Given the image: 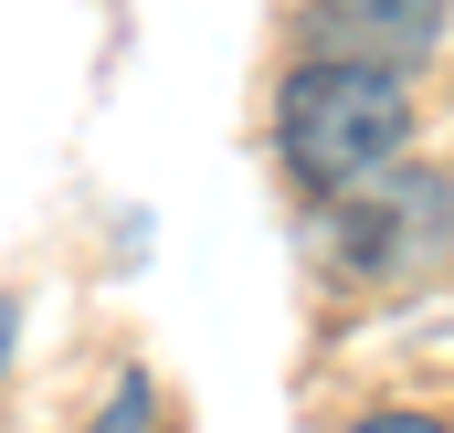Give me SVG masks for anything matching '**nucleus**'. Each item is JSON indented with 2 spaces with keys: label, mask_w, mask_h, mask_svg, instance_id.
<instances>
[{
  "label": "nucleus",
  "mask_w": 454,
  "mask_h": 433,
  "mask_svg": "<svg viewBox=\"0 0 454 433\" xmlns=\"http://www.w3.org/2000/svg\"><path fill=\"white\" fill-rule=\"evenodd\" d=\"M412 148V85L402 75H370V64H317L296 53L275 75V159L296 191L317 201H348L359 180L402 169Z\"/></svg>",
  "instance_id": "f257e3e1"
},
{
  "label": "nucleus",
  "mask_w": 454,
  "mask_h": 433,
  "mask_svg": "<svg viewBox=\"0 0 454 433\" xmlns=\"http://www.w3.org/2000/svg\"><path fill=\"white\" fill-rule=\"evenodd\" d=\"M454 254V169H380L348 201H328V264L348 286H402Z\"/></svg>",
  "instance_id": "f03ea898"
},
{
  "label": "nucleus",
  "mask_w": 454,
  "mask_h": 433,
  "mask_svg": "<svg viewBox=\"0 0 454 433\" xmlns=\"http://www.w3.org/2000/svg\"><path fill=\"white\" fill-rule=\"evenodd\" d=\"M444 43V0H307V53L317 64H370V75H412Z\"/></svg>",
  "instance_id": "7ed1b4c3"
},
{
  "label": "nucleus",
  "mask_w": 454,
  "mask_h": 433,
  "mask_svg": "<svg viewBox=\"0 0 454 433\" xmlns=\"http://www.w3.org/2000/svg\"><path fill=\"white\" fill-rule=\"evenodd\" d=\"M148 423H159V381L127 370V381L106 391V413H96V433H148Z\"/></svg>",
  "instance_id": "20e7f679"
},
{
  "label": "nucleus",
  "mask_w": 454,
  "mask_h": 433,
  "mask_svg": "<svg viewBox=\"0 0 454 433\" xmlns=\"http://www.w3.org/2000/svg\"><path fill=\"white\" fill-rule=\"evenodd\" d=\"M348 433H454V423H434V413H359Z\"/></svg>",
  "instance_id": "39448f33"
},
{
  "label": "nucleus",
  "mask_w": 454,
  "mask_h": 433,
  "mask_svg": "<svg viewBox=\"0 0 454 433\" xmlns=\"http://www.w3.org/2000/svg\"><path fill=\"white\" fill-rule=\"evenodd\" d=\"M11 327H21V307H11V296H0V359H11Z\"/></svg>",
  "instance_id": "423d86ee"
}]
</instances>
